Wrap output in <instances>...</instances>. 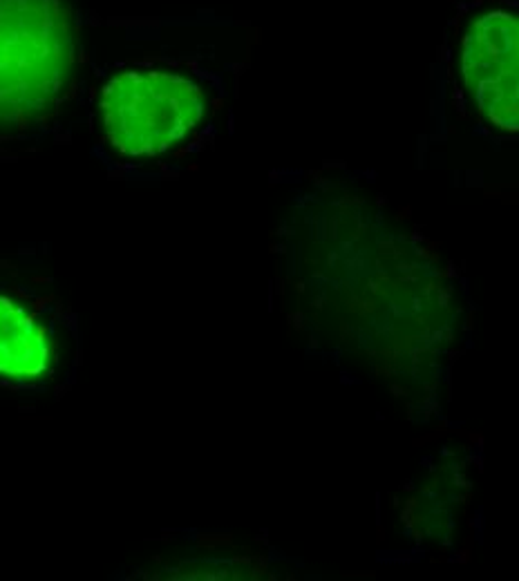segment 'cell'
Wrapping results in <instances>:
<instances>
[{
    "instance_id": "obj_1",
    "label": "cell",
    "mask_w": 519,
    "mask_h": 581,
    "mask_svg": "<svg viewBox=\"0 0 519 581\" xmlns=\"http://www.w3.org/2000/svg\"><path fill=\"white\" fill-rule=\"evenodd\" d=\"M74 67L65 0H0V132L45 121L65 101Z\"/></svg>"
},
{
    "instance_id": "obj_2",
    "label": "cell",
    "mask_w": 519,
    "mask_h": 581,
    "mask_svg": "<svg viewBox=\"0 0 519 581\" xmlns=\"http://www.w3.org/2000/svg\"><path fill=\"white\" fill-rule=\"evenodd\" d=\"M78 358L77 324L43 275L0 279V384L50 394L67 382Z\"/></svg>"
},
{
    "instance_id": "obj_3",
    "label": "cell",
    "mask_w": 519,
    "mask_h": 581,
    "mask_svg": "<svg viewBox=\"0 0 519 581\" xmlns=\"http://www.w3.org/2000/svg\"><path fill=\"white\" fill-rule=\"evenodd\" d=\"M208 99L193 76L163 67L114 74L99 96L103 139L117 154L150 159L183 143L206 119Z\"/></svg>"
},
{
    "instance_id": "obj_4",
    "label": "cell",
    "mask_w": 519,
    "mask_h": 581,
    "mask_svg": "<svg viewBox=\"0 0 519 581\" xmlns=\"http://www.w3.org/2000/svg\"><path fill=\"white\" fill-rule=\"evenodd\" d=\"M457 72L479 119L504 134L519 132V7L490 2L466 18Z\"/></svg>"
}]
</instances>
